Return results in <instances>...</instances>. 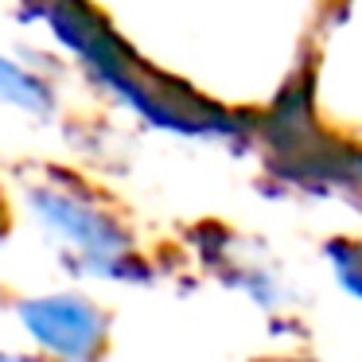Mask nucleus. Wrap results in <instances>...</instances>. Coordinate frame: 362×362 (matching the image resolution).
<instances>
[{"instance_id": "obj_3", "label": "nucleus", "mask_w": 362, "mask_h": 362, "mask_svg": "<svg viewBox=\"0 0 362 362\" xmlns=\"http://www.w3.org/2000/svg\"><path fill=\"white\" fill-rule=\"evenodd\" d=\"M0 362H12V358H0Z\"/></svg>"}, {"instance_id": "obj_1", "label": "nucleus", "mask_w": 362, "mask_h": 362, "mask_svg": "<svg viewBox=\"0 0 362 362\" xmlns=\"http://www.w3.org/2000/svg\"><path fill=\"white\" fill-rule=\"evenodd\" d=\"M28 323H32V331L43 343L63 351V354H86L94 346L98 331H102V320L86 304H74V300L32 304L28 308Z\"/></svg>"}, {"instance_id": "obj_2", "label": "nucleus", "mask_w": 362, "mask_h": 362, "mask_svg": "<svg viewBox=\"0 0 362 362\" xmlns=\"http://www.w3.org/2000/svg\"><path fill=\"white\" fill-rule=\"evenodd\" d=\"M0 98H8V102H20V105H32V110H40V105H43V90L35 86V82L28 78L24 71L8 66L4 59H0Z\"/></svg>"}]
</instances>
